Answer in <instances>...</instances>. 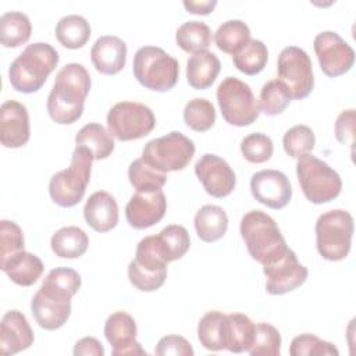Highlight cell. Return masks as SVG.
I'll return each mask as SVG.
<instances>
[{
	"instance_id": "6da1fadb",
	"label": "cell",
	"mask_w": 356,
	"mask_h": 356,
	"mask_svg": "<svg viewBox=\"0 0 356 356\" xmlns=\"http://www.w3.org/2000/svg\"><path fill=\"white\" fill-rule=\"evenodd\" d=\"M90 90V75L78 63L65 64L57 74L47 97L50 118L61 125L74 124L83 113L85 99Z\"/></svg>"
},
{
	"instance_id": "7a4b0ae2",
	"label": "cell",
	"mask_w": 356,
	"mask_h": 356,
	"mask_svg": "<svg viewBox=\"0 0 356 356\" xmlns=\"http://www.w3.org/2000/svg\"><path fill=\"white\" fill-rule=\"evenodd\" d=\"M239 229L249 254L263 267L277 261L289 249L275 220L261 210L248 211Z\"/></svg>"
},
{
	"instance_id": "3957f363",
	"label": "cell",
	"mask_w": 356,
	"mask_h": 356,
	"mask_svg": "<svg viewBox=\"0 0 356 356\" xmlns=\"http://www.w3.org/2000/svg\"><path fill=\"white\" fill-rule=\"evenodd\" d=\"M58 60V53L51 44L46 42L28 44L10 65L11 86L21 93L38 92L57 67Z\"/></svg>"
},
{
	"instance_id": "277c9868",
	"label": "cell",
	"mask_w": 356,
	"mask_h": 356,
	"mask_svg": "<svg viewBox=\"0 0 356 356\" xmlns=\"http://www.w3.org/2000/svg\"><path fill=\"white\" fill-rule=\"evenodd\" d=\"M93 160L86 147L76 146L74 149L70 167L50 178L49 193L54 203L61 207H72L82 200L90 181Z\"/></svg>"
},
{
	"instance_id": "5b68a950",
	"label": "cell",
	"mask_w": 356,
	"mask_h": 356,
	"mask_svg": "<svg viewBox=\"0 0 356 356\" xmlns=\"http://www.w3.org/2000/svg\"><path fill=\"white\" fill-rule=\"evenodd\" d=\"M132 71L136 81L146 89L167 92L179 78L178 61L157 46H143L134 56Z\"/></svg>"
},
{
	"instance_id": "8992f818",
	"label": "cell",
	"mask_w": 356,
	"mask_h": 356,
	"mask_svg": "<svg viewBox=\"0 0 356 356\" xmlns=\"http://www.w3.org/2000/svg\"><path fill=\"white\" fill-rule=\"evenodd\" d=\"M296 175L305 197L314 204L328 203L341 193L339 174L310 153L298 159Z\"/></svg>"
},
{
	"instance_id": "52a82bcc",
	"label": "cell",
	"mask_w": 356,
	"mask_h": 356,
	"mask_svg": "<svg viewBox=\"0 0 356 356\" xmlns=\"http://www.w3.org/2000/svg\"><path fill=\"white\" fill-rule=\"evenodd\" d=\"M353 235V217L350 213L335 209L323 213L316 222V246L320 256L338 261L349 254Z\"/></svg>"
},
{
	"instance_id": "ba28073f",
	"label": "cell",
	"mask_w": 356,
	"mask_h": 356,
	"mask_svg": "<svg viewBox=\"0 0 356 356\" xmlns=\"http://www.w3.org/2000/svg\"><path fill=\"white\" fill-rule=\"evenodd\" d=\"M167 264L157 236L149 235L139 241L135 259L128 266L129 282L139 291L153 292L159 289L167 278Z\"/></svg>"
},
{
	"instance_id": "9c48e42d",
	"label": "cell",
	"mask_w": 356,
	"mask_h": 356,
	"mask_svg": "<svg viewBox=\"0 0 356 356\" xmlns=\"http://www.w3.org/2000/svg\"><path fill=\"white\" fill-rule=\"evenodd\" d=\"M195 154V143L182 132L170 134L149 140L142 150V160L152 168L165 174L184 170Z\"/></svg>"
},
{
	"instance_id": "30bf717a",
	"label": "cell",
	"mask_w": 356,
	"mask_h": 356,
	"mask_svg": "<svg viewBox=\"0 0 356 356\" xmlns=\"http://www.w3.org/2000/svg\"><path fill=\"white\" fill-rule=\"evenodd\" d=\"M217 102L221 115L229 125L246 127L253 124L259 114V103L248 83L235 78L227 76L217 88Z\"/></svg>"
},
{
	"instance_id": "8fae6325",
	"label": "cell",
	"mask_w": 356,
	"mask_h": 356,
	"mask_svg": "<svg viewBox=\"0 0 356 356\" xmlns=\"http://www.w3.org/2000/svg\"><path fill=\"white\" fill-rule=\"evenodd\" d=\"M107 125L110 134L121 140H136L147 136L156 125L153 111L136 102L115 103L107 114Z\"/></svg>"
},
{
	"instance_id": "7c38bea8",
	"label": "cell",
	"mask_w": 356,
	"mask_h": 356,
	"mask_svg": "<svg viewBox=\"0 0 356 356\" xmlns=\"http://www.w3.org/2000/svg\"><path fill=\"white\" fill-rule=\"evenodd\" d=\"M277 72L278 81L285 85L292 99L302 100L312 93L314 86L313 65L303 49L298 46L282 49L278 56Z\"/></svg>"
},
{
	"instance_id": "4fadbf2b",
	"label": "cell",
	"mask_w": 356,
	"mask_h": 356,
	"mask_svg": "<svg viewBox=\"0 0 356 356\" xmlns=\"http://www.w3.org/2000/svg\"><path fill=\"white\" fill-rule=\"evenodd\" d=\"M313 46L321 71L327 76H341L353 67L355 51L350 44H348L337 32H320L314 38Z\"/></svg>"
},
{
	"instance_id": "5bb4252c",
	"label": "cell",
	"mask_w": 356,
	"mask_h": 356,
	"mask_svg": "<svg viewBox=\"0 0 356 356\" xmlns=\"http://www.w3.org/2000/svg\"><path fill=\"white\" fill-rule=\"evenodd\" d=\"M195 174L203 189L213 197H225L235 188L236 178L234 170L217 154H203L195 164Z\"/></svg>"
},
{
	"instance_id": "9a60e30c",
	"label": "cell",
	"mask_w": 356,
	"mask_h": 356,
	"mask_svg": "<svg viewBox=\"0 0 356 356\" xmlns=\"http://www.w3.org/2000/svg\"><path fill=\"white\" fill-rule=\"evenodd\" d=\"M267 277L266 291L270 295H284L300 286L307 278V268L298 261L296 253L292 249L270 266L263 267Z\"/></svg>"
},
{
	"instance_id": "2e32d148",
	"label": "cell",
	"mask_w": 356,
	"mask_h": 356,
	"mask_svg": "<svg viewBox=\"0 0 356 356\" xmlns=\"http://www.w3.org/2000/svg\"><path fill=\"white\" fill-rule=\"evenodd\" d=\"M250 192L253 197L274 210L285 207L292 197L288 177L278 170H261L252 175Z\"/></svg>"
},
{
	"instance_id": "e0dca14e",
	"label": "cell",
	"mask_w": 356,
	"mask_h": 356,
	"mask_svg": "<svg viewBox=\"0 0 356 356\" xmlns=\"http://www.w3.org/2000/svg\"><path fill=\"white\" fill-rule=\"evenodd\" d=\"M167 200L163 191L136 192L125 207L128 224L135 229H145L157 224L165 214Z\"/></svg>"
},
{
	"instance_id": "ac0fdd59",
	"label": "cell",
	"mask_w": 356,
	"mask_h": 356,
	"mask_svg": "<svg viewBox=\"0 0 356 356\" xmlns=\"http://www.w3.org/2000/svg\"><path fill=\"white\" fill-rule=\"evenodd\" d=\"M136 323L127 312H115L106 320L104 337L113 346V356L146 355L136 341Z\"/></svg>"
},
{
	"instance_id": "d6986e66",
	"label": "cell",
	"mask_w": 356,
	"mask_h": 356,
	"mask_svg": "<svg viewBox=\"0 0 356 356\" xmlns=\"http://www.w3.org/2000/svg\"><path fill=\"white\" fill-rule=\"evenodd\" d=\"M31 136L26 107L17 100H7L0 108V142L4 147L24 146Z\"/></svg>"
},
{
	"instance_id": "ffe728a7",
	"label": "cell",
	"mask_w": 356,
	"mask_h": 356,
	"mask_svg": "<svg viewBox=\"0 0 356 356\" xmlns=\"http://www.w3.org/2000/svg\"><path fill=\"white\" fill-rule=\"evenodd\" d=\"M33 343V331L26 317L18 310L7 312L0 324V352L14 355Z\"/></svg>"
},
{
	"instance_id": "44dd1931",
	"label": "cell",
	"mask_w": 356,
	"mask_h": 356,
	"mask_svg": "<svg viewBox=\"0 0 356 356\" xmlns=\"http://www.w3.org/2000/svg\"><path fill=\"white\" fill-rule=\"evenodd\" d=\"M90 60L100 74L114 75L125 65L127 44L113 35L100 36L92 46Z\"/></svg>"
},
{
	"instance_id": "7402d4cb",
	"label": "cell",
	"mask_w": 356,
	"mask_h": 356,
	"mask_svg": "<svg viewBox=\"0 0 356 356\" xmlns=\"http://www.w3.org/2000/svg\"><path fill=\"white\" fill-rule=\"evenodd\" d=\"M86 224L96 232H107L118 222V206L113 195L97 191L89 196L83 207Z\"/></svg>"
},
{
	"instance_id": "603a6c76",
	"label": "cell",
	"mask_w": 356,
	"mask_h": 356,
	"mask_svg": "<svg viewBox=\"0 0 356 356\" xmlns=\"http://www.w3.org/2000/svg\"><path fill=\"white\" fill-rule=\"evenodd\" d=\"M31 310L39 327L53 331L67 323L71 314V300L49 296L39 289L31 300Z\"/></svg>"
},
{
	"instance_id": "cb8c5ba5",
	"label": "cell",
	"mask_w": 356,
	"mask_h": 356,
	"mask_svg": "<svg viewBox=\"0 0 356 356\" xmlns=\"http://www.w3.org/2000/svg\"><path fill=\"white\" fill-rule=\"evenodd\" d=\"M0 268L14 284L31 286L40 278L44 266L36 254L19 250L4 260H0Z\"/></svg>"
},
{
	"instance_id": "d4e9b609",
	"label": "cell",
	"mask_w": 356,
	"mask_h": 356,
	"mask_svg": "<svg viewBox=\"0 0 356 356\" xmlns=\"http://www.w3.org/2000/svg\"><path fill=\"white\" fill-rule=\"evenodd\" d=\"M221 63L211 51H199L192 54L186 63L188 83L197 90L210 88L220 74Z\"/></svg>"
},
{
	"instance_id": "484cf974",
	"label": "cell",
	"mask_w": 356,
	"mask_h": 356,
	"mask_svg": "<svg viewBox=\"0 0 356 356\" xmlns=\"http://www.w3.org/2000/svg\"><path fill=\"white\" fill-rule=\"evenodd\" d=\"M254 334L253 321L243 313H231L225 316L224 345L232 353H242L249 349Z\"/></svg>"
},
{
	"instance_id": "4316f807",
	"label": "cell",
	"mask_w": 356,
	"mask_h": 356,
	"mask_svg": "<svg viewBox=\"0 0 356 356\" xmlns=\"http://www.w3.org/2000/svg\"><path fill=\"white\" fill-rule=\"evenodd\" d=\"M195 229L203 242H216L221 239L228 228V217L222 207L204 204L195 216Z\"/></svg>"
},
{
	"instance_id": "83f0119b",
	"label": "cell",
	"mask_w": 356,
	"mask_h": 356,
	"mask_svg": "<svg viewBox=\"0 0 356 356\" xmlns=\"http://www.w3.org/2000/svg\"><path fill=\"white\" fill-rule=\"evenodd\" d=\"M51 250L56 256L63 259L81 257L89 246V238L86 232L75 225L63 227L50 239Z\"/></svg>"
},
{
	"instance_id": "f1b7e54d",
	"label": "cell",
	"mask_w": 356,
	"mask_h": 356,
	"mask_svg": "<svg viewBox=\"0 0 356 356\" xmlns=\"http://www.w3.org/2000/svg\"><path fill=\"white\" fill-rule=\"evenodd\" d=\"M76 146L86 147L95 160L107 159L114 150V139L110 131L97 122L83 125L75 135Z\"/></svg>"
},
{
	"instance_id": "f546056e",
	"label": "cell",
	"mask_w": 356,
	"mask_h": 356,
	"mask_svg": "<svg viewBox=\"0 0 356 356\" xmlns=\"http://www.w3.org/2000/svg\"><path fill=\"white\" fill-rule=\"evenodd\" d=\"M79 288L81 275L75 270L68 267H57L49 271L39 289L49 296L71 300Z\"/></svg>"
},
{
	"instance_id": "4dcf8cb0",
	"label": "cell",
	"mask_w": 356,
	"mask_h": 356,
	"mask_svg": "<svg viewBox=\"0 0 356 356\" xmlns=\"http://www.w3.org/2000/svg\"><path fill=\"white\" fill-rule=\"evenodd\" d=\"M90 25L82 15L63 17L56 25V38L61 46L75 50L86 44L90 38Z\"/></svg>"
},
{
	"instance_id": "1f68e13d",
	"label": "cell",
	"mask_w": 356,
	"mask_h": 356,
	"mask_svg": "<svg viewBox=\"0 0 356 356\" xmlns=\"http://www.w3.org/2000/svg\"><path fill=\"white\" fill-rule=\"evenodd\" d=\"M32 33V25L21 11H8L0 17V42L4 47H18L26 43Z\"/></svg>"
},
{
	"instance_id": "d6a6232c",
	"label": "cell",
	"mask_w": 356,
	"mask_h": 356,
	"mask_svg": "<svg viewBox=\"0 0 356 356\" xmlns=\"http://www.w3.org/2000/svg\"><path fill=\"white\" fill-rule=\"evenodd\" d=\"M250 40V29L241 19H229L222 22L216 33L214 42L216 46L228 54H235Z\"/></svg>"
},
{
	"instance_id": "836d02e7",
	"label": "cell",
	"mask_w": 356,
	"mask_h": 356,
	"mask_svg": "<svg viewBox=\"0 0 356 356\" xmlns=\"http://www.w3.org/2000/svg\"><path fill=\"white\" fill-rule=\"evenodd\" d=\"M175 42L186 53L204 51L211 43V31L204 22L188 21L177 29Z\"/></svg>"
},
{
	"instance_id": "e575fe53",
	"label": "cell",
	"mask_w": 356,
	"mask_h": 356,
	"mask_svg": "<svg viewBox=\"0 0 356 356\" xmlns=\"http://www.w3.org/2000/svg\"><path fill=\"white\" fill-rule=\"evenodd\" d=\"M267 46L257 39H250L241 50L232 56V63L236 70L250 76L261 72L267 64Z\"/></svg>"
},
{
	"instance_id": "d590c367",
	"label": "cell",
	"mask_w": 356,
	"mask_h": 356,
	"mask_svg": "<svg viewBox=\"0 0 356 356\" xmlns=\"http://www.w3.org/2000/svg\"><path fill=\"white\" fill-rule=\"evenodd\" d=\"M225 316L218 310L207 312L197 324V338L203 348L207 350H222L224 345V325Z\"/></svg>"
},
{
	"instance_id": "8d00e7d4",
	"label": "cell",
	"mask_w": 356,
	"mask_h": 356,
	"mask_svg": "<svg viewBox=\"0 0 356 356\" xmlns=\"http://www.w3.org/2000/svg\"><path fill=\"white\" fill-rule=\"evenodd\" d=\"M160 249L168 263L181 259L191 246V238L185 227L171 224L163 228L157 235Z\"/></svg>"
},
{
	"instance_id": "74e56055",
	"label": "cell",
	"mask_w": 356,
	"mask_h": 356,
	"mask_svg": "<svg viewBox=\"0 0 356 356\" xmlns=\"http://www.w3.org/2000/svg\"><path fill=\"white\" fill-rule=\"evenodd\" d=\"M128 178L136 192L160 191L167 182L165 174L152 168L142 159H136L129 164Z\"/></svg>"
},
{
	"instance_id": "f35d334b",
	"label": "cell",
	"mask_w": 356,
	"mask_h": 356,
	"mask_svg": "<svg viewBox=\"0 0 356 356\" xmlns=\"http://www.w3.org/2000/svg\"><path fill=\"white\" fill-rule=\"evenodd\" d=\"M292 100L285 85L278 79H271L266 82L260 90L259 108L266 115L281 114Z\"/></svg>"
},
{
	"instance_id": "ab89813d",
	"label": "cell",
	"mask_w": 356,
	"mask_h": 356,
	"mask_svg": "<svg viewBox=\"0 0 356 356\" xmlns=\"http://www.w3.org/2000/svg\"><path fill=\"white\" fill-rule=\"evenodd\" d=\"M281 334L267 323L254 324L253 341L248 349L252 356H280Z\"/></svg>"
},
{
	"instance_id": "60d3db41",
	"label": "cell",
	"mask_w": 356,
	"mask_h": 356,
	"mask_svg": "<svg viewBox=\"0 0 356 356\" xmlns=\"http://www.w3.org/2000/svg\"><path fill=\"white\" fill-rule=\"evenodd\" d=\"M184 121L191 129L206 132L216 122L214 106L206 99H192L184 108Z\"/></svg>"
},
{
	"instance_id": "b9f144b4",
	"label": "cell",
	"mask_w": 356,
	"mask_h": 356,
	"mask_svg": "<svg viewBox=\"0 0 356 356\" xmlns=\"http://www.w3.org/2000/svg\"><path fill=\"white\" fill-rule=\"evenodd\" d=\"M316 143V136L312 128L307 125H295L289 128L282 138L284 150L288 156L299 159L313 150Z\"/></svg>"
},
{
	"instance_id": "7bdbcfd3",
	"label": "cell",
	"mask_w": 356,
	"mask_h": 356,
	"mask_svg": "<svg viewBox=\"0 0 356 356\" xmlns=\"http://www.w3.org/2000/svg\"><path fill=\"white\" fill-rule=\"evenodd\" d=\"M292 356H338V349L328 341H323L313 334H300L295 337L289 346Z\"/></svg>"
},
{
	"instance_id": "ee69618b",
	"label": "cell",
	"mask_w": 356,
	"mask_h": 356,
	"mask_svg": "<svg viewBox=\"0 0 356 356\" xmlns=\"http://www.w3.org/2000/svg\"><path fill=\"white\" fill-rule=\"evenodd\" d=\"M241 152L243 157L250 163H266L267 160H270L274 152L273 140L270 136L260 132L249 134L241 142Z\"/></svg>"
},
{
	"instance_id": "f6af8a7d",
	"label": "cell",
	"mask_w": 356,
	"mask_h": 356,
	"mask_svg": "<svg viewBox=\"0 0 356 356\" xmlns=\"http://www.w3.org/2000/svg\"><path fill=\"white\" fill-rule=\"evenodd\" d=\"M24 250V234L18 224L8 220L0 222V260Z\"/></svg>"
},
{
	"instance_id": "bcb514c9",
	"label": "cell",
	"mask_w": 356,
	"mask_h": 356,
	"mask_svg": "<svg viewBox=\"0 0 356 356\" xmlns=\"http://www.w3.org/2000/svg\"><path fill=\"white\" fill-rule=\"evenodd\" d=\"M159 356H193V348L191 343L181 335H167L160 338L154 349Z\"/></svg>"
},
{
	"instance_id": "7dc6e473",
	"label": "cell",
	"mask_w": 356,
	"mask_h": 356,
	"mask_svg": "<svg viewBox=\"0 0 356 356\" xmlns=\"http://www.w3.org/2000/svg\"><path fill=\"white\" fill-rule=\"evenodd\" d=\"M335 138L343 145H353L355 138V110H343L335 121Z\"/></svg>"
},
{
	"instance_id": "c3c4849f",
	"label": "cell",
	"mask_w": 356,
	"mask_h": 356,
	"mask_svg": "<svg viewBox=\"0 0 356 356\" xmlns=\"http://www.w3.org/2000/svg\"><path fill=\"white\" fill-rule=\"evenodd\" d=\"M74 355L75 356H103L104 355V348L102 343L93 338V337H85L79 339L75 346H74Z\"/></svg>"
},
{
	"instance_id": "681fc988",
	"label": "cell",
	"mask_w": 356,
	"mask_h": 356,
	"mask_svg": "<svg viewBox=\"0 0 356 356\" xmlns=\"http://www.w3.org/2000/svg\"><path fill=\"white\" fill-rule=\"evenodd\" d=\"M216 6H217L216 0H211V1H191V0L188 1V0H185L184 1V7L186 8L188 13L199 14V15L210 14Z\"/></svg>"
}]
</instances>
